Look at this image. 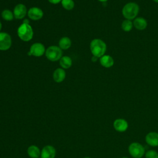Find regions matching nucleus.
Returning <instances> with one entry per match:
<instances>
[{"label":"nucleus","instance_id":"f257e3e1","mask_svg":"<svg viewBox=\"0 0 158 158\" xmlns=\"http://www.w3.org/2000/svg\"><path fill=\"white\" fill-rule=\"evenodd\" d=\"M90 51L93 56L100 58L104 55L107 46L104 41L101 39L96 38L93 40L90 43Z\"/></svg>","mask_w":158,"mask_h":158},{"label":"nucleus","instance_id":"f03ea898","mask_svg":"<svg viewBox=\"0 0 158 158\" xmlns=\"http://www.w3.org/2000/svg\"><path fill=\"white\" fill-rule=\"evenodd\" d=\"M139 10V6L135 2H130L123 6L122 10V14L126 19L131 20L136 17Z\"/></svg>","mask_w":158,"mask_h":158},{"label":"nucleus","instance_id":"7ed1b4c3","mask_svg":"<svg viewBox=\"0 0 158 158\" xmlns=\"http://www.w3.org/2000/svg\"><path fill=\"white\" fill-rule=\"evenodd\" d=\"M17 35L21 40L29 41L33 38V30L29 23H23L17 29Z\"/></svg>","mask_w":158,"mask_h":158},{"label":"nucleus","instance_id":"20e7f679","mask_svg":"<svg viewBox=\"0 0 158 158\" xmlns=\"http://www.w3.org/2000/svg\"><path fill=\"white\" fill-rule=\"evenodd\" d=\"M45 55L48 60L55 62L60 60L62 57V51L59 46H50L46 49Z\"/></svg>","mask_w":158,"mask_h":158},{"label":"nucleus","instance_id":"39448f33","mask_svg":"<svg viewBox=\"0 0 158 158\" xmlns=\"http://www.w3.org/2000/svg\"><path fill=\"white\" fill-rule=\"evenodd\" d=\"M128 152L133 158H141L145 154L143 146L137 142L132 143L129 145Z\"/></svg>","mask_w":158,"mask_h":158},{"label":"nucleus","instance_id":"423d86ee","mask_svg":"<svg viewBox=\"0 0 158 158\" xmlns=\"http://www.w3.org/2000/svg\"><path fill=\"white\" fill-rule=\"evenodd\" d=\"M12 45V38L6 32H0V50L6 51Z\"/></svg>","mask_w":158,"mask_h":158},{"label":"nucleus","instance_id":"0eeeda50","mask_svg":"<svg viewBox=\"0 0 158 158\" xmlns=\"http://www.w3.org/2000/svg\"><path fill=\"white\" fill-rule=\"evenodd\" d=\"M31 56L35 57H40L43 56L45 52L46 49L44 46L41 43H33L30 48V51Z\"/></svg>","mask_w":158,"mask_h":158},{"label":"nucleus","instance_id":"6e6552de","mask_svg":"<svg viewBox=\"0 0 158 158\" xmlns=\"http://www.w3.org/2000/svg\"><path fill=\"white\" fill-rule=\"evenodd\" d=\"M27 12H28L27 7L23 4H19L16 5L13 11L14 18H15L16 19H23L26 16Z\"/></svg>","mask_w":158,"mask_h":158},{"label":"nucleus","instance_id":"1a4fd4ad","mask_svg":"<svg viewBox=\"0 0 158 158\" xmlns=\"http://www.w3.org/2000/svg\"><path fill=\"white\" fill-rule=\"evenodd\" d=\"M28 17L33 20H38L43 16V11L39 7H33L29 9L27 12Z\"/></svg>","mask_w":158,"mask_h":158},{"label":"nucleus","instance_id":"9d476101","mask_svg":"<svg viewBox=\"0 0 158 158\" xmlns=\"http://www.w3.org/2000/svg\"><path fill=\"white\" fill-rule=\"evenodd\" d=\"M56 154V151L54 146L51 145L45 146L41 151V158H54Z\"/></svg>","mask_w":158,"mask_h":158},{"label":"nucleus","instance_id":"9b49d317","mask_svg":"<svg viewBox=\"0 0 158 158\" xmlns=\"http://www.w3.org/2000/svg\"><path fill=\"white\" fill-rule=\"evenodd\" d=\"M113 125L114 129L119 132L125 131L128 127V122L123 118H117L115 120Z\"/></svg>","mask_w":158,"mask_h":158},{"label":"nucleus","instance_id":"f8f14e48","mask_svg":"<svg viewBox=\"0 0 158 158\" xmlns=\"http://www.w3.org/2000/svg\"><path fill=\"white\" fill-rule=\"evenodd\" d=\"M145 140L146 143L151 146H158V133L149 132L146 135Z\"/></svg>","mask_w":158,"mask_h":158},{"label":"nucleus","instance_id":"ddd939ff","mask_svg":"<svg viewBox=\"0 0 158 158\" xmlns=\"http://www.w3.org/2000/svg\"><path fill=\"white\" fill-rule=\"evenodd\" d=\"M66 73L64 69L57 68L53 73V79L56 83H61L65 78Z\"/></svg>","mask_w":158,"mask_h":158},{"label":"nucleus","instance_id":"4468645a","mask_svg":"<svg viewBox=\"0 0 158 158\" xmlns=\"http://www.w3.org/2000/svg\"><path fill=\"white\" fill-rule=\"evenodd\" d=\"M133 23L134 27L138 30H143L148 26V23L146 20L141 17L135 18L133 20Z\"/></svg>","mask_w":158,"mask_h":158},{"label":"nucleus","instance_id":"2eb2a0df","mask_svg":"<svg viewBox=\"0 0 158 158\" xmlns=\"http://www.w3.org/2000/svg\"><path fill=\"white\" fill-rule=\"evenodd\" d=\"M101 65L105 68H110L114 64V59L109 55H104L99 58Z\"/></svg>","mask_w":158,"mask_h":158},{"label":"nucleus","instance_id":"dca6fc26","mask_svg":"<svg viewBox=\"0 0 158 158\" xmlns=\"http://www.w3.org/2000/svg\"><path fill=\"white\" fill-rule=\"evenodd\" d=\"M27 154L31 158H38L41 156V151L38 146L31 145L27 149Z\"/></svg>","mask_w":158,"mask_h":158},{"label":"nucleus","instance_id":"f3484780","mask_svg":"<svg viewBox=\"0 0 158 158\" xmlns=\"http://www.w3.org/2000/svg\"><path fill=\"white\" fill-rule=\"evenodd\" d=\"M72 45L71 40L67 36H64L59 41V47L62 50L68 49Z\"/></svg>","mask_w":158,"mask_h":158},{"label":"nucleus","instance_id":"a211bd4d","mask_svg":"<svg viewBox=\"0 0 158 158\" xmlns=\"http://www.w3.org/2000/svg\"><path fill=\"white\" fill-rule=\"evenodd\" d=\"M59 64L62 69H69L72 65V60L69 56H62L59 60Z\"/></svg>","mask_w":158,"mask_h":158},{"label":"nucleus","instance_id":"6ab92c4d","mask_svg":"<svg viewBox=\"0 0 158 158\" xmlns=\"http://www.w3.org/2000/svg\"><path fill=\"white\" fill-rule=\"evenodd\" d=\"M133 27V23L130 20L125 19L122 22V23L121 24L122 29L123 31H127V32H128V31H131Z\"/></svg>","mask_w":158,"mask_h":158},{"label":"nucleus","instance_id":"aec40b11","mask_svg":"<svg viewBox=\"0 0 158 158\" xmlns=\"http://www.w3.org/2000/svg\"><path fill=\"white\" fill-rule=\"evenodd\" d=\"M1 16L2 19L6 21H11L14 18V13L9 9L4 10L1 12Z\"/></svg>","mask_w":158,"mask_h":158},{"label":"nucleus","instance_id":"412c9836","mask_svg":"<svg viewBox=\"0 0 158 158\" xmlns=\"http://www.w3.org/2000/svg\"><path fill=\"white\" fill-rule=\"evenodd\" d=\"M61 4L62 7L68 10L73 9L75 6V3L73 0H62Z\"/></svg>","mask_w":158,"mask_h":158},{"label":"nucleus","instance_id":"4be33fe9","mask_svg":"<svg viewBox=\"0 0 158 158\" xmlns=\"http://www.w3.org/2000/svg\"><path fill=\"white\" fill-rule=\"evenodd\" d=\"M146 158H158V153L154 150H149L145 153Z\"/></svg>","mask_w":158,"mask_h":158},{"label":"nucleus","instance_id":"5701e85b","mask_svg":"<svg viewBox=\"0 0 158 158\" xmlns=\"http://www.w3.org/2000/svg\"><path fill=\"white\" fill-rule=\"evenodd\" d=\"M50 3L53 4H57L62 1V0H48Z\"/></svg>","mask_w":158,"mask_h":158},{"label":"nucleus","instance_id":"b1692460","mask_svg":"<svg viewBox=\"0 0 158 158\" xmlns=\"http://www.w3.org/2000/svg\"><path fill=\"white\" fill-rule=\"evenodd\" d=\"M98 58V57H97L93 56V57H92V58H91V60H92V61H93V62H96V61L97 60Z\"/></svg>","mask_w":158,"mask_h":158},{"label":"nucleus","instance_id":"393cba45","mask_svg":"<svg viewBox=\"0 0 158 158\" xmlns=\"http://www.w3.org/2000/svg\"><path fill=\"white\" fill-rule=\"evenodd\" d=\"M99 1H100V2H106L107 0H98Z\"/></svg>","mask_w":158,"mask_h":158},{"label":"nucleus","instance_id":"a878e982","mask_svg":"<svg viewBox=\"0 0 158 158\" xmlns=\"http://www.w3.org/2000/svg\"><path fill=\"white\" fill-rule=\"evenodd\" d=\"M1 29H2V23H1V22L0 21V31H1Z\"/></svg>","mask_w":158,"mask_h":158},{"label":"nucleus","instance_id":"bb28decb","mask_svg":"<svg viewBox=\"0 0 158 158\" xmlns=\"http://www.w3.org/2000/svg\"><path fill=\"white\" fill-rule=\"evenodd\" d=\"M155 2H156V3H158V0H153Z\"/></svg>","mask_w":158,"mask_h":158},{"label":"nucleus","instance_id":"cd10ccee","mask_svg":"<svg viewBox=\"0 0 158 158\" xmlns=\"http://www.w3.org/2000/svg\"><path fill=\"white\" fill-rule=\"evenodd\" d=\"M84 158H91V157H84Z\"/></svg>","mask_w":158,"mask_h":158},{"label":"nucleus","instance_id":"c85d7f7f","mask_svg":"<svg viewBox=\"0 0 158 158\" xmlns=\"http://www.w3.org/2000/svg\"><path fill=\"white\" fill-rule=\"evenodd\" d=\"M122 158H128V157H122Z\"/></svg>","mask_w":158,"mask_h":158},{"label":"nucleus","instance_id":"c756f323","mask_svg":"<svg viewBox=\"0 0 158 158\" xmlns=\"http://www.w3.org/2000/svg\"><path fill=\"white\" fill-rule=\"evenodd\" d=\"M38 158H41V157H38Z\"/></svg>","mask_w":158,"mask_h":158}]
</instances>
